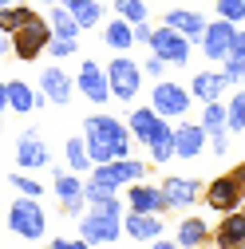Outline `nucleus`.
I'll return each instance as SVG.
<instances>
[{
    "mask_svg": "<svg viewBox=\"0 0 245 249\" xmlns=\"http://www.w3.org/2000/svg\"><path fill=\"white\" fill-rule=\"evenodd\" d=\"M40 91H44V99H48V103L68 107L71 95H75V75H68L59 64H52V68L40 71Z\"/></svg>",
    "mask_w": 245,
    "mask_h": 249,
    "instance_id": "4468645a",
    "label": "nucleus"
},
{
    "mask_svg": "<svg viewBox=\"0 0 245 249\" xmlns=\"http://www.w3.org/2000/svg\"><path fill=\"white\" fill-rule=\"evenodd\" d=\"M226 87H229V83H226L222 68H218V71H198V75H194V83H190V99H198V103L222 99V91H226Z\"/></svg>",
    "mask_w": 245,
    "mask_h": 249,
    "instance_id": "5701e85b",
    "label": "nucleus"
},
{
    "mask_svg": "<svg viewBox=\"0 0 245 249\" xmlns=\"http://www.w3.org/2000/svg\"><path fill=\"white\" fill-rule=\"evenodd\" d=\"M166 68H170V64H166L158 52H150V55L142 59V75H150V79H162V75H166Z\"/></svg>",
    "mask_w": 245,
    "mask_h": 249,
    "instance_id": "ea45409f",
    "label": "nucleus"
},
{
    "mask_svg": "<svg viewBox=\"0 0 245 249\" xmlns=\"http://www.w3.org/2000/svg\"><path fill=\"white\" fill-rule=\"evenodd\" d=\"M52 190H55V198H59V206H64L68 217H79V213H83L87 198H83V178H79L75 170L55 166V170H52Z\"/></svg>",
    "mask_w": 245,
    "mask_h": 249,
    "instance_id": "1a4fd4ad",
    "label": "nucleus"
},
{
    "mask_svg": "<svg viewBox=\"0 0 245 249\" xmlns=\"http://www.w3.org/2000/svg\"><path fill=\"white\" fill-rule=\"evenodd\" d=\"M229 55H237L241 64H245V28L237 24V36H233V48H229Z\"/></svg>",
    "mask_w": 245,
    "mask_h": 249,
    "instance_id": "79ce46f5",
    "label": "nucleus"
},
{
    "mask_svg": "<svg viewBox=\"0 0 245 249\" xmlns=\"http://www.w3.org/2000/svg\"><path fill=\"white\" fill-rule=\"evenodd\" d=\"M233 36H237V24L233 20H226V16L206 20V32H202L198 48H202V55L210 59V64H222V59L229 55V48H233Z\"/></svg>",
    "mask_w": 245,
    "mask_h": 249,
    "instance_id": "423d86ee",
    "label": "nucleus"
},
{
    "mask_svg": "<svg viewBox=\"0 0 245 249\" xmlns=\"http://www.w3.org/2000/svg\"><path fill=\"white\" fill-rule=\"evenodd\" d=\"M146 150H150V159H155L158 166L174 162V123H170V119H162V123H158V131L146 139Z\"/></svg>",
    "mask_w": 245,
    "mask_h": 249,
    "instance_id": "4be33fe9",
    "label": "nucleus"
},
{
    "mask_svg": "<svg viewBox=\"0 0 245 249\" xmlns=\"http://www.w3.org/2000/svg\"><path fill=\"white\" fill-rule=\"evenodd\" d=\"M4 91H8V111H16V115H32L36 107L48 103L44 91L40 87L32 91V83H24V79H4Z\"/></svg>",
    "mask_w": 245,
    "mask_h": 249,
    "instance_id": "6ab92c4d",
    "label": "nucleus"
},
{
    "mask_svg": "<svg viewBox=\"0 0 245 249\" xmlns=\"http://www.w3.org/2000/svg\"><path fill=\"white\" fill-rule=\"evenodd\" d=\"M162 24H170L174 32H182L190 44H198L202 32H206V16H202L198 8H170V12L162 16Z\"/></svg>",
    "mask_w": 245,
    "mask_h": 249,
    "instance_id": "412c9836",
    "label": "nucleus"
},
{
    "mask_svg": "<svg viewBox=\"0 0 245 249\" xmlns=\"http://www.w3.org/2000/svg\"><path fill=\"white\" fill-rule=\"evenodd\" d=\"M158 123H162V115L155 111V107H135L131 115H127V127H131V135H135V142H142L146 146V139L158 131Z\"/></svg>",
    "mask_w": 245,
    "mask_h": 249,
    "instance_id": "b1692460",
    "label": "nucleus"
},
{
    "mask_svg": "<svg viewBox=\"0 0 245 249\" xmlns=\"http://www.w3.org/2000/svg\"><path fill=\"white\" fill-rule=\"evenodd\" d=\"M226 127H229V135L245 131V91H233V95H229V103H226Z\"/></svg>",
    "mask_w": 245,
    "mask_h": 249,
    "instance_id": "2f4dec72",
    "label": "nucleus"
},
{
    "mask_svg": "<svg viewBox=\"0 0 245 249\" xmlns=\"http://www.w3.org/2000/svg\"><path fill=\"white\" fill-rule=\"evenodd\" d=\"M150 107H155L162 119H182V115L190 111V87L158 79L155 87H150Z\"/></svg>",
    "mask_w": 245,
    "mask_h": 249,
    "instance_id": "6e6552de",
    "label": "nucleus"
},
{
    "mask_svg": "<svg viewBox=\"0 0 245 249\" xmlns=\"http://www.w3.org/2000/svg\"><path fill=\"white\" fill-rule=\"evenodd\" d=\"M8 52H12V36L0 32V55H8Z\"/></svg>",
    "mask_w": 245,
    "mask_h": 249,
    "instance_id": "c03bdc74",
    "label": "nucleus"
},
{
    "mask_svg": "<svg viewBox=\"0 0 245 249\" xmlns=\"http://www.w3.org/2000/svg\"><path fill=\"white\" fill-rule=\"evenodd\" d=\"M8 4H16V0H0V8H8Z\"/></svg>",
    "mask_w": 245,
    "mask_h": 249,
    "instance_id": "de8ad7c7",
    "label": "nucleus"
},
{
    "mask_svg": "<svg viewBox=\"0 0 245 249\" xmlns=\"http://www.w3.org/2000/svg\"><path fill=\"white\" fill-rule=\"evenodd\" d=\"M16 166L20 170H44V166H52V150H48V142L36 131H24L16 139Z\"/></svg>",
    "mask_w": 245,
    "mask_h": 249,
    "instance_id": "ddd939ff",
    "label": "nucleus"
},
{
    "mask_svg": "<svg viewBox=\"0 0 245 249\" xmlns=\"http://www.w3.org/2000/svg\"><path fill=\"white\" fill-rule=\"evenodd\" d=\"M139 178H146V162L131 159V154L127 159H111V162H95V182H107L115 190H122V186H131Z\"/></svg>",
    "mask_w": 245,
    "mask_h": 249,
    "instance_id": "f8f14e48",
    "label": "nucleus"
},
{
    "mask_svg": "<svg viewBox=\"0 0 245 249\" xmlns=\"http://www.w3.org/2000/svg\"><path fill=\"white\" fill-rule=\"evenodd\" d=\"M150 52H158L170 68H186L190 64V40L182 36V32H174L170 24H158L155 32H150V44H146Z\"/></svg>",
    "mask_w": 245,
    "mask_h": 249,
    "instance_id": "0eeeda50",
    "label": "nucleus"
},
{
    "mask_svg": "<svg viewBox=\"0 0 245 249\" xmlns=\"http://www.w3.org/2000/svg\"><path fill=\"white\" fill-rule=\"evenodd\" d=\"M79 237L91 249L95 245H115L122 237V202L91 206V213H79Z\"/></svg>",
    "mask_w": 245,
    "mask_h": 249,
    "instance_id": "f03ea898",
    "label": "nucleus"
},
{
    "mask_svg": "<svg viewBox=\"0 0 245 249\" xmlns=\"http://www.w3.org/2000/svg\"><path fill=\"white\" fill-rule=\"evenodd\" d=\"M206 150V127L202 123H174V159H198Z\"/></svg>",
    "mask_w": 245,
    "mask_h": 249,
    "instance_id": "f3484780",
    "label": "nucleus"
},
{
    "mask_svg": "<svg viewBox=\"0 0 245 249\" xmlns=\"http://www.w3.org/2000/svg\"><path fill=\"white\" fill-rule=\"evenodd\" d=\"M75 91L83 99H91L95 107L111 103V83H107V68H99L95 59H83L79 71H75Z\"/></svg>",
    "mask_w": 245,
    "mask_h": 249,
    "instance_id": "9d476101",
    "label": "nucleus"
},
{
    "mask_svg": "<svg viewBox=\"0 0 245 249\" xmlns=\"http://www.w3.org/2000/svg\"><path fill=\"white\" fill-rule=\"evenodd\" d=\"M206 146H210V154H213V159H226V154H229V146H233L229 127H222V131H210V135H206Z\"/></svg>",
    "mask_w": 245,
    "mask_h": 249,
    "instance_id": "72a5a7b5",
    "label": "nucleus"
},
{
    "mask_svg": "<svg viewBox=\"0 0 245 249\" xmlns=\"http://www.w3.org/2000/svg\"><path fill=\"white\" fill-rule=\"evenodd\" d=\"M83 142H87L91 162H111V159H127L131 154L135 135L115 115H87L83 119Z\"/></svg>",
    "mask_w": 245,
    "mask_h": 249,
    "instance_id": "f257e3e1",
    "label": "nucleus"
},
{
    "mask_svg": "<svg viewBox=\"0 0 245 249\" xmlns=\"http://www.w3.org/2000/svg\"><path fill=\"white\" fill-rule=\"evenodd\" d=\"M202 107H206V111H202L198 123L206 127V135H210V131H222V127H226V103H222V99H210V103H202Z\"/></svg>",
    "mask_w": 245,
    "mask_h": 249,
    "instance_id": "473e14b6",
    "label": "nucleus"
},
{
    "mask_svg": "<svg viewBox=\"0 0 245 249\" xmlns=\"http://www.w3.org/2000/svg\"><path fill=\"white\" fill-rule=\"evenodd\" d=\"M32 16H36V12L28 8V4H8V8H0V32H4V36H12L16 28H24Z\"/></svg>",
    "mask_w": 245,
    "mask_h": 249,
    "instance_id": "c756f323",
    "label": "nucleus"
},
{
    "mask_svg": "<svg viewBox=\"0 0 245 249\" xmlns=\"http://www.w3.org/2000/svg\"><path fill=\"white\" fill-rule=\"evenodd\" d=\"M64 4H68V12L79 20V28H83V32H87V28H95V24L107 16L99 0H64Z\"/></svg>",
    "mask_w": 245,
    "mask_h": 249,
    "instance_id": "cd10ccee",
    "label": "nucleus"
},
{
    "mask_svg": "<svg viewBox=\"0 0 245 249\" xmlns=\"http://www.w3.org/2000/svg\"><path fill=\"white\" fill-rule=\"evenodd\" d=\"M40 4H48V8H52V4H55V0H40Z\"/></svg>",
    "mask_w": 245,
    "mask_h": 249,
    "instance_id": "09e8293b",
    "label": "nucleus"
},
{
    "mask_svg": "<svg viewBox=\"0 0 245 249\" xmlns=\"http://www.w3.org/2000/svg\"><path fill=\"white\" fill-rule=\"evenodd\" d=\"M48 245H52V249H91V245H87L83 237H79V241H68V237H55V241H48Z\"/></svg>",
    "mask_w": 245,
    "mask_h": 249,
    "instance_id": "37998d69",
    "label": "nucleus"
},
{
    "mask_svg": "<svg viewBox=\"0 0 245 249\" xmlns=\"http://www.w3.org/2000/svg\"><path fill=\"white\" fill-rule=\"evenodd\" d=\"M83 198H87V206H107V202H119V190L107 186V182L83 178Z\"/></svg>",
    "mask_w": 245,
    "mask_h": 249,
    "instance_id": "7c9ffc66",
    "label": "nucleus"
},
{
    "mask_svg": "<svg viewBox=\"0 0 245 249\" xmlns=\"http://www.w3.org/2000/svg\"><path fill=\"white\" fill-rule=\"evenodd\" d=\"M237 210H241V213H245V198H241V206H237Z\"/></svg>",
    "mask_w": 245,
    "mask_h": 249,
    "instance_id": "8fccbe9b",
    "label": "nucleus"
},
{
    "mask_svg": "<svg viewBox=\"0 0 245 249\" xmlns=\"http://www.w3.org/2000/svg\"><path fill=\"white\" fill-rule=\"evenodd\" d=\"M115 16H122V20H146L150 12H146V0H115Z\"/></svg>",
    "mask_w": 245,
    "mask_h": 249,
    "instance_id": "c9c22d12",
    "label": "nucleus"
},
{
    "mask_svg": "<svg viewBox=\"0 0 245 249\" xmlns=\"http://www.w3.org/2000/svg\"><path fill=\"white\" fill-rule=\"evenodd\" d=\"M122 233L131 241H155L162 237V213H146V210H131L122 217Z\"/></svg>",
    "mask_w": 245,
    "mask_h": 249,
    "instance_id": "a211bd4d",
    "label": "nucleus"
},
{
    "mask_svg": "<svg viewBox=\"0 0 245 249\" xmlns=\"http://www.w3.org/2000/svg\"><path fill=\"white\" fill-rule=\"evenodd\" d=\"M8 182L16 186L20 194H28V198H40V194H44V186H40L36 178H28V170H16V174H8Z\"/></svg>",
    "mask_w": 245,
    "mask_h": 249,
    "instance_id": "4c0bfd02",
    "label": "nucleus"
},
{
    "mask_svg": "<svg viewBox=\"0 0 245 249\" xmlns=\"http://www.w3.org/2000/svg\"><path fill=\"white\" fill-rule=\"evenodd\" d=\"M218 68H222V75H226V83H229V87H241V83H245V64H241L237 55H226Z\"/></svg>",
    "mask_w": 245,
    "mask_h": 249,
    "instance_id": "e433bc0d",
    "label": "nucleus"
},
{
    "mask_svg": "<svg viewBox=\"0 0 245 249\" xmlns=\"http://www.w3.org/2000/svg\"><path fill=\"white\" fill-rule=\"evenodd\" d=\"M48 40H52V24H48V16H32L24 28H16V32H12V55L24 59V64H32V59L44 55Z\"/></svg>",
    "mask_w": 245,
    "mask_h": 249,
    "instance_id": "20e7f679",
    "label": "nucleus"
},
{
    "mask_svg": "<svg viewBox=\"0 0 245 249\" xmlns=\"http://www.w3.org/2000/svg\"><path fill=\"white\" fill-rule=\"evenodd\" d=\"M210 241V226L202 222V217H186V222L178 226V249H198V245H206Z\"/></svg>",
    "mask_w": 245,
    "mask_h": 249,
    "instance_id": "bb28decb",
    "label": "nucleus"
},
{
    "mask_svg": "<svg viewBox=\"0 0 245 249\" xmlns=\"http://www.w3.org/2000/svg\"><path fill=\"white\" fill-rule=\"evenodd\" d=\"M213 8H218V16H226V20H233V24L245 20V4H241V0H218Z\"/></svg>",
    "mask_w": 245,
    "mask_h": 249,
    "instance_id": "58836bf2",
    "label": "nucleus"
},
{
    "mask_svg": "<svg viewBox=\"0 0 245 249\" xmlns=\"http://www.w3.org/2000/svg\"><path fill=\"white\" fill-rule=\"evenodd\" d=\"M75 52H79V40H68V36H52L44 48V55H52V59H68Z\"/></svg>",
    "mask_w": 245,
    "mask_h": 249,
    "instance_id": "f704fd0d",
    "label": "nucleus"
},
{
    "mask_svg": "<svg viewBox=\"0 0 245 249\" xmlns=\"http://www.w3.org/2000/svg\"><path fill=\"white\" fill-rule=\"evenodd\" d=\"M64 159H68V170H75V174H83V170L95 166V162H91V154H87L83 135H75V139H68V142H64Z\"/></svg>",
    "mask_w": 245,
    "mask_h": 249,
    "instance_id": "c85d7f7f",
    "label": "nucleus"
},
{
    "mask_svg": "<svg viewBox=\"0 0 245 249\" xmlns=\"http://www.w3.org/2000/svg\"><path fill=\"white\" fill-rule=\"evenodd\" d=\"M229 174H233V178H237V182H241V186H245V162H237V166H233V170H229Z\"/></svg>",
    "mask_w": 245,
    "mask_h": 249,
    "instance_id": "a18cd8bd",
    "label": "nucleus"
},
{
    "mask_svg": "<svg viewBox=\"0 0 245 249\" xmlns=\"http://www.w3.org/2000/svg\"><path fill=\"white\" fill-rule=\"evenodd\" d=\"M103 44L111 48V52H131L135 48V28H131V20H107V28H103Z\"/></svg>",
    "mask_w": 245,
    "mask_h": 249,
    "instance_id": "393cba45",
    "label": "nucleus"
},
{
    "mask_svg": "<svg viewBox=\"0 0 245 249\" xmlns=\"http://www.w3.org/2000/svg\"><path fill=\"white\" fill-rule=\"evenodd\" d=\"M8 230H12L16 237H24V241H40V237L48 233V213H44L40 198L20 194V198L8 206Z\"/></svg>",
    "mask_w": 245,
    "mask_h": 249,
    "instance_id": "7ed1b4c3",
    "label": "nucleus"
},
{
    "mask_svg": "<svg viewBox=\"0 0 245 249\" xmlns=\"http://www.w3.org/2000/svg\"><path fill=\"white\" fill-rule=\"evenodd\" d=\"M162 194L170 202V210H190L198 198H202V182L198 178H182V174H166L162 182Z\"/></svg>",
    "mask_w": 245,
    "mask_h": 249,
    "instance_id": "2eb2a0df",
    "label": "nucleus"
},
{
    "mask_svg": "<svg viewBox=\"0 0 245 249\" xmlns=\"http://www.w3.org/2000/svg\"><path fill=\"white\" fill-rule=\"evenodd\" d=\"M127 206H131V210H146V213H162V210H170V202H166V194H162V186L142 182V178L127 186Z\"/></svg>",
    "mask_w": 245,
    "mask_h": 249,
    "instance_id": "dca6fc26",
    "label": "nucleus"
},
{
    "mask_svg": "<svg viewBox=\"0 0 245 249\" xmlns=\"http://www.w3.org/2000/svg\"><path fill=\"white\" fill-rule=\"evenodd\" d=\"M131 28H135V44H150V32H155V24H150V16H146V20H135Z\"/></svg>",
    "mask_w": 245,
    "mask_h": 249,
    "instance_id": "a19ab883",
    "label": "nucleus"
},
{
    "mask_svg": "<svg viewBox=\"0 0 245 249\" xmlns=\"http://www.w3.org/2000/svg\"><path fill=\"white\" fill-rule=\"evenodd\" d=\"M202 198H206V206H210V210L229 213V210H237V206H241L245 186H241L233 174H222V178H213L210 186H202Z\"/></svg>",
    "mask_w": 245,
    "mask_h": 249,
    "instance_id": "9b49d317",
    "label": "nucleus"
},
{
    "mask_svg": "<svg viewBox=\"0 0 245 249\" xmlns=\"http://www.w3.org/2000/svg\"><path fill=\"white\" fill-rule=\"evenodd\" d=\"M107 83H111V99L131 103L142 91V64H135L131 55H115L107 64Z\"/></svg>",
    "mask_w": 245,
    "mask_h": 249,
    "instance_id": "39448f33",
    "label": "nucleus"
},
{
    "mask_svg": "<svg viewBox=\"0 0 245 249\" xmlns=\"http://www.w3.org/2000/svg\"><path fill=\"white\" fill-rule=\"evenodd\" d=\"M241 4H245V0H241Z\"/></svg>",
    "mask_w": 245,
    "mask_h": 249,
    "instance_id": "3c124183",
    "label": "nucleus"
},
{
    "mask_svg": "<svg viewBox=\"0 0 245 249\" xmlns=\"http://www.w3.org/2000/svg\"><path fill=\"white\" fill-rule=\"evenodd\" d=\"M48 24H52V36H68V40H79V32H83V28H79V20L68 12V4H64V0H55V4H52Z\"/></svg>",
    "mask_w": 245,
    "mask_h": 249,
    "instance_id": "a878e982",
    "label": "nucleus"
},
{
    "mask_svg": "<svg viewBox=\"0 0 245 249\" xmlns=\"http://www.w3.org/2000/svg\"><path fill=\"white\" fill-rule=\"evenodd\" d=\"M213 245H218V249H245V213L241 210L222 213L218 233H213Z\"/></svg>",
    "mask_w": 245,
    "mask_h": 249,
    "instance_id": "aec40b11",
    "label": "nucleus"
},
{
    "mask_svg": "<svg viewBox=\"0 0 245 249\" xmlns=\"http://www.w3.org/2000/svg\"><path fill=\"white\" fill-rule=\"evenodd\" d=\"M8 111V91H4V83H0V115Z\"/></svg>",
    "mask_w": 245,
    "mask_h": 249,
    "instance_id": "49530a36",
    "label": "nucleus"
}]
</instances>
